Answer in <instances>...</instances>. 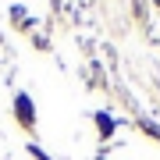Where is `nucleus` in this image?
Masks as SVG:
<instances>
[{"label": "nucleus", "instance_id": "f257e3e1", "mask_svg": "<svg viewBox=\"0 0 160 160\" xmlns=\"http://www.w3.org/2000/svg\"><path fill=\"white\" fill-rule=\"evenodd\" d=\"M18 110H22V118H25V125H29V114H32V110H29V100H25V96L18 100Z\"/></svg>", "mask_w": 160, "mask_h": 160}]
</instances>
